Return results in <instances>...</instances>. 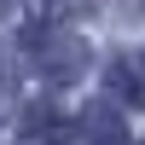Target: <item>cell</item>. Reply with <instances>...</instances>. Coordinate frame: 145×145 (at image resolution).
Instances as JSON below:
<instances>
[{"instance_id": "6da1fadb", "label": "cell", "mask_w": 145, "mask_h": 145, "mask_svg": "<svg viewBox=\"0 0 145 145\" xmlns=\"http://www.w3.org/2000/svg\"><path fill=\"white\" fill-rule=\"evenodd\" d=\"M23 52H29L35 70H41L46 81H58V87H64V81H76L81 70H87V46H81L70 29H58V23H52V29H35L29 41H23Z\"/></svg>"}, {"instance_id": "7a4b0ae2", "label": "cell", "mask_w": 145, "mask_h": 145, "mask_svg": "<svg viewBox=\"0 0 145 145\" xmlns=\"http://www.w3.org/2000/svg\"><path fill=\"white\" fill-rule=\"evenodd\" d=\"M64 139H70V122L58 105H35L18 128V145H64Z\"/></svg>"}, {"instance_id": "3957f363", "label": "cell", "mask_w": 145, "mask_h": 145, "mask_svg": "<svg viewBox=\"0 0 145 145\" xmlns=\"http://www.w3.org/2000/svg\"><path fill=\"white\" fill-rule=\"evenodd\" d=\"M110 93L122 105H145V58H116L110 64Z\"/></svg>"}, {"instance_id": "277c9868", "label": "cell", "mask_w": 145, "mask_h": 145, "mask_svg": "<svg viewBox=\"0 0 145 145\" xmlns=\"http://www.w3.org/2000/svg\"><path fill=\"white\" fill-rule=\"evenodd\" d=\"M81 128H87V145H128V139H122V122H116L110 105H93Z\"/></svg>"}, {"instance_id": "5b68a950", "label": "cell", "mask_w": 145, "mask_h": 145, "mask_svg": "<svg viewBox=\"0 0 145 145\" xmlns=\"http://www.w3.org/2000/svg\"><path fill=\"white\" fill-rule=\"evenodd\" d=\"M35 6H41L52 23H64V18H87V12L99 6V0H35Z\"/></svg>"}, {"instance_id": "8992f818", "label": "cell", "mask_w": 145, "mask_h": 145, "mask_svg": "<svg viewBox=\"0 0 145 145\" xmlns=\"http://www.w3.org/2000/svg\"><path fill=\"white\" fill-rule=\"evenodd\" d=\"M12 110V52L0 46V116Z\"/></svg>"}, {"instance_id": "52a82bcc", "label": "cell", "mask_w": 145, "mask_h": 145, "mask_svg": "<svg viewBox=\"0 0 145 145\" xmlns=\"http://www.w3.org/2000/svg\"><path fill=\"white\" fill-rule=\"evenodd\" d=\"M128 12H145V0H128Z\"/></svg>"}, {"instance_id": "ba28073f", "label": "cell", "mask_w": 145, "mask_h": 145, "mask_svg": "<svg viewBox=\"0 0 145 145\" xmlns=\"http://www.w3.org/2000/svg\"><path fill=\"white\" fill-rule=\"evenodd\" d=\"M6 6H12V0H0V12H6Z\"/></svg>"}]
</instances>
